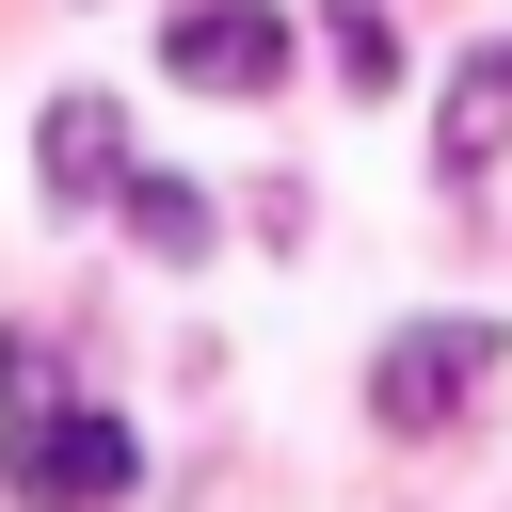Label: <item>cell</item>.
<instances>
[{"mask_svg": "<svg viewBox=\"0 0 512 512\" xmlns=\"http://www.w3.org/2000/svg\"><path fill=\"white\" fill-rule=\"evenodd\" d=\"M112 176H128V112L112 96H48V192L64 208H112Z\"/></svg>", "mask_w": 512, "mask_h": 512, "instance_id": "cell-4", "label": "cell"}, {"mask_svg": "<svg viewBox=\"0 0 512 512\" xmlns=\"http://www.w3.org/2000/svg\"><path fill=\"white\" fill-rule=\"evenodd\" d=\"M0 480H16L32 512H112V496L144 480V432H128V416H80V400H48V384H32V352H16V416H0Z\"/></svg>", "mask_w": 512, "mask_h": 512, "instance_id": "cell-1", "label": "cell"}, {"mask_svg": "<svg viewBox=\"0 0 512 512\" xmlns=\"http://www.w3.org/2000/svg\"><path fill=\"white\" fill-rule=\"evenodd\" d=\"M160 64H176L192 96H272V80H288V16H272V0H176Z\"/></svg>", "mask_w": 512, "mask_h": 512, "instance_id": "cell-3", "label": "cell"}, {"mask_svg": "<svg viewBox=\"0 0 512 512\" xmlns=\"http://www.w3.org/2000/svg\"><path fill=\"white\" fill-rule=\"evenodd\" d=\"M112 208H128V240H144V256H208V192H192V176H144V160H128V176H112Z\"/></svg>", "mask_w": 512, "mask_h": 512, "instance_id": "cell-5", "label": "cell"}, {"mask_svg": "<svg viewBox=\"0 0 512 512\" xmlns=\"http://www.w3.org/2000/svg\"><path fill=\"white\" fill-rule=\"evenodd\" d=\"M512 144V48H464V80H448V160H496Z\"/></svg>", "mask_w": 512, "mask_h": 512, "instance_id": "cell-6", "label": "cell"}, {"mask_svg": "<svg viewBox=\"0 0 512 512\" xmlns=\"http://www.w3.org/2000/svg\"><path fill=\"white\" fill-rule=\"evenodd\" d=\"M336 80H352V96H384V80H400V16L336 0Z\"/></svg>", "mask_w": 512, "mask_h": 512, "instance_id": "cell-7", "label": "cell"}, {"mask_svg": "<svg viewBox=\"0 0 512 512\" xmlns=\"http://www.w3.org/2000/svg\"><path fill=\"white\" fill-rule=\"evenodd\" d=\"M496 368H512V336H496V320H400V336H384V368H368V400H384L400 432H448Z\"/></svg>", "mask_w": 512, "mask_h": 512, "instance_id": "cell-2", "label": "cell"}]
</instances>
